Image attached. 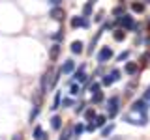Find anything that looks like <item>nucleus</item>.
Returning a JSON list of instances; mask_svg holds the SVG:
<instances>
[{
	"instance_id": "f8f14e48",
	"label": "nucleus",
	"mask_w": 150,
	"mask_h": 140,
	"mask_svg": "<svg viewBox=\"0 0 150 140\" xmlns=\"http://www.w3.org/2000/svg\"><path fill=\"white\" fill-rule=\"evenodd\" d=\"M51 127H53V129H60V127H62V120H60L58 116H53V118H51Z\"/></svg>"
},
{
	"instance_id": "72a5a7b5",
	"label": "nucleus",
	"mask_w": 150,
	"mask_h": 140,
	"mask_svg": "<svg viewBox=\"0 0 150 140\" xmlns=\"http://www.w3.org/2000/svg\"><path fill=\"white\" fill-rule=\"evenodd\" d=\"M11 140H23V134H15V136H13Z\"/></svg>"
},
{
	"instance_id": "7ed1b4c3",
	"label": "nucleus",
	"mask_w": 150,
	"mask_h": 140,
	"mask_svg": "<svg viewBox=\"0 0 150 140\" xmlns=\"http://www.w3.org/2000/svg\"><path fill=\"white\" fill-rule=\"evenodd\" d=\"M111 56H112L111 47H103V49L100 50V54H98V62H107Z\"/></svg>"
},
{
	"instance_id": "1a4fd4ad",
	"label": "nucleus",
	"mask_w": 150,
	"mask_h": 140,
	"mask_svg": "<svg viewBox=\"0 0 150 140\" xmlns=\"http://www.w3.org/2000/svg\"><path fill=\"white\" fill-rule=\"evenodd\" d=\"M118 21L122 22V24H124L126 28H131V26H133V19H131L129 15H122L120 19H118Z\"/></svg>"
},
{
	"instance_id": "393cba45",
	"label": "nucleus",
	"mask_w": 150,
	"mask_h": 140,
	"mask_svg": "<svg viewBox=\"0 0 150 140\" xmlns=\"http://www.w3.org/2000/svg\"><path fill=\"white\" fill-rule=\"evenodd\" d=\"M58 106H60V93H56V97H54V103H53V106H51V108H58Z\"/></svg>"
},
{
	"instance_id": "9b49d317",
	"label": "nucleus",
	"mask_w": 150,
	"mask_h": 140,
	"mask_svg": "<svg viewBox=\"0 0 150 140\" xmlns=\"http://www.w3.org/2000/svg\"><path fill=\"white\" fill-rule=\"evenodd\" d=\"M112 37H115V41H124L126 39V32L124 30H115L112 32Z\"/></svg>"
},
{
	"instance_id": "f704fd0d",
	"label": "nucleus",
	"mask_w": 150,
	"mask_h": 140,
	"mask_svg": "<svg viewBox=\"0 0 150 140\" xmlns=\"http://www.w3.org/2000/svg\"><path fill=\"white\" fill-rule=\"evenodd\" d=\"M58 2H60V0H51V4H54V6H56Z\"/></svg>"
},
{
	"instance_id": "f3484780",
	"label": "nucleus",
	"mask_w": 150,
	"mask_h": 140,
	"mask_svg": "<svg viewBox=\"0 0 150 140\" xmlns=\"http://www.w3.org/2000/svg\"><path fill=\"white\" fill-rule=\"evenodd\" d=\"M94 121H96V127H103V125H105V116H96V118H94Z\"/></svg>"
},
{
	"instance_id": "473e14b6",
	"label": "nucleus",
	"mask_w": 150,
	"mask_h": 140,
	"mask_svg": "<svg viewBox=\"0 0 150 140\" xmlns=\"http://www.w3.org/2000/svg\"><path fill=\"white\" fill-rule=\"evenodd\" d=\"M128 56H129V52H122V54L118 56V60H126V58H128Z\"/></svg>"
},
{
	"instance_id": "7c9ffc66",
	"label": "nucleus",
	"mask_w": 150,
	"mask_h": 140,
	"mask_svg": "<svg viewBox=\"0 0 150 140\" xmlns=\"http://www.w3.org/2000/svg\"><path fill=\"white\" fill-rule=\"evenodd\" d=\"M38 110H40V108H38V106H36L34 110H32V114H30V121H34V118L38 116Z\"/></svg>"
},
{
	"instance_id": "9d476101",
	"label": "nucleus",
	"mask_w": 150,
	"mask_h": 140,
	"mask_svg": "<svg viewBox=\"0 0 150 140\" xmlns=\"http://www.w3.org/2000/svg\"><path fill=\"white\" fill-rule=\"evenodd\" d=\"M71 52L73 54H81L83 52V43L81 41H73L71 43Z\"/></svg>"
},
{
	"instance_id": "a211bd4d",
	"label": "nucleus",
	"mask_w": 150,
	"mask_h": 140,
	"mask_svg": "<svg viewBox=\"0 0 150 140\" xmlns=\"http://www.w3.org/2000/svg\"><path fill=\"white\" fill-rule=\"evenodd\" d=\"M58 54H60V47H58V45H54L53 49H51V52H49L51 60H54V58H56V56H58Z\"/></svg>"
},
{
	"instance_id": "b1692460",
	"label": "nucleus",
	"mask_w": 150,
	"mask_h": 140,
	"mask_svg": "<svg viewBox=\"0 0 150 140\" xmlns=\"http://www.w3.org/2000/svg\"><path fill=\"white\" fill-rule=\"evenodd\" d=\"M109 75H111V78H112V80H118V78H120V71H118V69H112V71H111Z\"/></svg>"
},
{
	"instance_id": "6e6552de",
	"label": "nucleus",
	"mask_w": 150,
	"mask_h": 140,
	"mask_svg": "<svg viewBox=\"0 0 150 140\" xmlns=\"http://www.w3.org/2000/svg\"><path fill=\"white\" fill-rule=\"evenodd\" d=\"M124 69H126V73H128V75H135V73L139 71V65L135 64V62H128Z\"/></svg>"
},
{
	"instance_id": "ddd939ff",
	"label": "nucleus",
	"mask_w": 150,
	"mask_h": 140,
	"mask_svg": "<svg viewBox=\"0 0 150 140\" xmlns=\"http://www.w3.org/2000/svg\"><path fill=\"white\" fill-rule=\"evenodd\" d=\"M131 9H133L135 13H143L144 11V4L143 2H133L131 4Z\"/></svg>"
},
{
	"instance_id": "6ab92c4d",
	"label": "nucleus",
	"mask_w": 150,
	"mask_h": 140,
	"mask_svg": "<svg viewBox=\"0 0 150 140\" xmlns=\"http://www.w3.org/2000/svg\"><path fill=\"white\" fill-rule=\"evenodd\" d=\"M69 136H71V129L66 127V129L62 131V136H60V140H69Z\"/></svg>"
},
{
	"instance_id": "c9c22d12",
	"label": "nucleus",
	"mask_w": 150,
	"mask_h": 140,
	"mask_svg": "<svg viewBox=\"0 0 150 140\" xmlns=\"http://www.w3.org/2000/svg\"><path fill=\"white\" fill-rule=\"evenodd\" d=\"M146 28H148V32H150V21H148V24H146Z\"/></svg>"
},
{
	"instance_id": "5701e85b",
	"label": "nucleus",
	"mask_w": 150,
	"mask_h": 140,
	"mask_svg": "<svg viewBox=\"0 0 150 140\" xmlns=\"http://www.w3.org/2000/svg\"><path fill=\"white\" fill-rule=\"evenodd\" d=\"M112 131H115V125H107V127L103 129V136H109Z\"/></svg>"
},
{
	"instance_id": "c756f323",
	"label": "nucleus",
	"mask_w": 150,
	"mask_h": 140,
	"mask_svg": "<svg viewBox=\"0 0 150 140\" xmlns=\"http://www.w3.org/2000/svg\"><path fill=\"white\" fill-rule=\"evenodd\" d=\"M62 105L69 108V106H73V101H71V99H64V103H62Z\"/></svg>"
},
{
	"instance_id": "4468645a",
	"label": "nucleus",
	"mask_w": 150,
	"mask_h": 140,
	"mask_svg": "<svg viewBox=\"0 0 150 140\" xmlns=\"http://www.w3.org/2000/svg\"><path fill=\"white\" fill-rule=\"evenodd\" d=\"M34 138L36 140H45V133H43V129H41V127H36L34 129Z\"/></svg>"
},
{
	"instance_id": "4be33fe9",
	"label": "nucleus",
	"mask_w": 150,
	"mask_h": 140,
	"mask_svg": "<svg viewBox=\"0 0 150 140\" xmlns=\"http://www.w3.org/2000/svg\"><path fill=\"white\" fill-rule=\"evenodd\" d=\"M83 13H84V15H90V13H92V2L84 4V8H83Z\"/></svg>"
},
{
	"instance_id": "412c9836",
	"label": "nucleus",
	"mask_w": 150,
	"mask_h": 140,
	"mask_svg": "<svg viewBox=\"0 0 150 140\" xmlns=\"http://www.w3.org/2000/svg\"><path fill=\"white\" fill-rule=\"evenodd\" d=\"M112 15L120 19L122 15H124V8H120V6H118V8H115V9H112Z\"/></svg>"
},
{
	"instance_id": "c85d7f7f",
	"label": "nucleus",
	"mask_w": 150,
	"mask_h": 140,
	"mask_svg": "<svg viewBox=\"0 0 150 140\" xmlns=\"http://www.w3.org/2000/svg\"><path fill=\"white\" fill-rule=\"evenodd\" d=\"M83 129H84V127H83L81 123H79V125H75V129H73V131H75V134H81V133H83Z\"/></svg>"
},
{
	"instance_id": "0eeeda50",
	"label": "nucleus",
	"mask_w": 150,
	"mask_h": 140,
	"mask_svg": "<svg viewBox=\"0 0 150 140\" xmlns=\"http://www.w3.org/2000/svg\"><path fill=\"white\" fill-rule=\"evenodd\" d=\"M71 26H73V28H79V26H84V28H86L88 22L84 21V17H73V19H71Z\"/></svg>"
},
{
	"instance_id": "2f4dec72",
	"label": "nucleus",
	"mask_w": 150,
	"mask_h": 140,
	"mask_svg": "<svg viewBox=\"0 0 150 140\" xmlns=\"http://www.w3.org/2000/svg\"><path fill=\"white\" fill-rule=\"evenodd\" d=\"M144 101H150V86L146 88V92H144V97H143Z\"/></svg>"
},
{
	"instance_id": "aec40b11",
	"label": "nucleus",
	"mask_w": 150,
	"mask_h": 140,
	"mask_svg": "<svg viewBox=\"0 0 150 140\" xmlns=\"http://www.w3.org/2000/svg\"><path fill=\"white\" fill-rule=\"evenodd\" d=\"M100 101H103V93L101 92H96L92 95V103H100Z\"/></svg>"
},
{
	"instance_id": "cd10ccee",
	"label": "nucleus",
	"mask_w": 150,
	"mask_h": 140,
	"mask_svg": "<svg viewBox=\"0 0 150 140\" xmlns=\"http://www.w3.org/2000/svg\"><path fill=\"white\" fill-rule=\"evenodd\" d=\"M98 90H100V82H94L92 86H90V92H94V93H96Z\"/></svg>"
},
{
	"instance_id": "39448f33",
	"label": "nucleus",
	"mask_w": 150,
	"mask_h": 140,
	"mask_svg": "<svg viewBox=\"0 0 150 140\" xmlns=\"http://www.w3.org/2000/svg\"><path fill=\"white\" fill-rule=\"evenodd\" d=\"M146 106H148V101H144V99H139V101H135V103H133L131 110H141V112H144V110H146Z\"/></svg>"
},
{
	"instance_id": "f03ea898",
	"label": "nucleus",
	"mask_w": 150,
	"mask_h": 140,
	"mask_svg": "<svg viewBox=\"0 0 150 140\" xmlns=\"http://www.w3.org/2000/svg\"><path fill=\"white\" fill-rule=\"evenodd\" d=\"M107 106H109V116L115 118V116L118 114V97H111V99L107 101Z\"/></svg>"
},
{
	"instance_id": "dca6fc26",
	"label": "nucleus",
	"mask_w": 150,
	"mask_h": 140,
	"mask_svg": "<svg viewBox=\"0 0 150 140\" xmlns=\"http://www.w3.org/2000/svg\"><path fill=\"white\" fill-rule=\"evenodd\" d=\"M84 118H86L88 121H92L94 118H96V110H94V108H88V110H84Z\"/></svg>"
},
{
	"instance_id": "a878e982",
	"label": "nucleus",
	"mask_w": 150,
	"mask_h": 140,
	"mask_svg": "<svg viewBox=\"0 0 150 140\" xmlns=\"http://www.w3.org/2000/svg\"><path fill=\"white\" fill-rule=\"evenodd\" d=\"M69 90H71L69 93H73V95H77V93H79V84H71V88H69Z\"/></svg>"
},
{
	"instance_id": "423d86ee",
	"label": "nucleus",
	"mask_w": 150,
	"mask_h": 140,
	"mask_svg": "<svg viewBox=\"0 0 150 140\" xmlns=\"http://www.w3.org/2000/svg\"><path fill=\"white\" fill-rule=\"evenodd\" d=\"M62 73H66V75H69L71 71H75V62L73 60H68V62H64V65H62V69H60Z\"/></svg>"
},
{
	"instance_id": "f257e3e1",
	"label": "nucleus",
	"mask_w": 150,
	"mask_h": 140,
	"mask_svg": "<svg viewBox=\"0 0 150 140\" xmlns=\"http://www.w3.org/2000/svg\"><path fill=\"white\" fill-rule=\"evenodd\" d=\"M124 121L133 123V125H146L148 116H146V112H141V110H129L128 114L124 116Z\"/></svg>"
},
{
	"instance_id": "20e7f679",
	"label": "nucleus",
	"mask_w": 150,
	"mask_h": 140,
	"mask_svg": "<svg viewBox=\"0 0 150 140\" xmlns=\"http://www.w3.org/2000/svg\"><path fill=\"white\" fill-rule=\"evenodd\" d=\"M51 17H53L54 21H64V17H66V11H64L62 8L54 6L53 9H51Z\"/></svg>"
},
{
	"instance_id": "2eb2a0df",
	"label": "nucleus",
	"mask_w": 150,
	"mask_h": 140,
	"mask_svg": "<svg viewBox=\"0 0 150 140\" xmlns=\"http://www.w3.org/2000/svg\"><path fill=\"white\" fill-rule=\"evenodd\" d=\"M75 78H77V80H84V65H81V67L77 69V71H75Z\"/></svg>"
},
{
	"instance_id": "bb28decb",
	"label": "nucleus",
	"mask_w": 150,
	"mask_h": 140,
	"mask_svg": "<svg viewBox=\"0 0 150 140\" xmlns=\"http://www.w3.org/2000/svg\"><path fill=\"white\" fill-rule=\"evenodd\" d=\"M112 82H115V80L111 78V75H107V77L103 78V84H105V86H109V84H112Z\"/></svg>"
}]
</instances>
